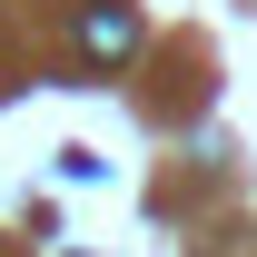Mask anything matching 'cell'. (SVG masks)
Listing matches in <instances>:
<instances>
[{
    "instance_id": "cell-1",
    "label": "cell",
    "mask_w": 257,
    "mask_h": 257,
    "mask_svg": "<svg viewBox=\"0 0 257 257\" xmlns=\"http://www.w3.org/2000/svg\"><path fill=\"white\" fill-rule=\"evenodd\" d=\"M79 50H89V60H128V50H139V10H128V0H99L89 20H79Z\"/></svg>"
}]
</instances>
